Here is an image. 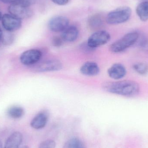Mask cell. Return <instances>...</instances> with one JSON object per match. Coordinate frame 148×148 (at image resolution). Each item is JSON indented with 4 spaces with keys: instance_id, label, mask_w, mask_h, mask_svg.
<instances>
[{
    "instance_id": "cell-9",
    "label": "cell",
    "mask_w": 148,
    "mask_h": 148,
    "mask_svg": "<svg viewBox=\"0 0 148 148\" xmlns=\"http://www.w3.org/2000/svg\"><path fill=\"white\" fill-rule=\"evenodd\" d=\"M49 114L47 111L43 110L37 114L30 122V126L33 128L40 130L43 128L47 125Z\"/></svg>"
},
{
    "instance_id": "cell-15",
    "label": "cell",
    "mask_w": 148,
    "mask_h": 148,
    "mask_svg": "<svg viewBox=\"0 0 148 148\" xmlns=\"http://www.w3.org/2000/svg\"><path fill=\"white\" fill-rule=\"evenodd\" d=\"M136 14L141 21L146 22L148 20V1L142 2L136 7Z\"/></svg>"
},
{
    "instance_id": "cell-4",
    "label": "cell",
    "mask_w": 148,
    "mask_h": 148,
    "mask_svg": "<svg viewBox=\"0 0 148 148\" xmlns=\"http://www.w3.org/2000/svg\"><path fill=\"white\" fill-rule=\"evenodd\" d=\"M110 39L109 33L105 30H98L92 34L87 42V46L90 49H95L108 43Z\"/></svg>"
},
{
    "instance_id": "cell-11",
    "label": "cell",
    "mask_w": 148,
    "mask_h": 148,
    "mask_svg": "<svg viewBox=\"0 0 148 148\" xmlns=\"http://www.w3.org/2000/svg\"><path fill=\"white\" fill-rule=\"evenodd\" d=\"M108 73L110 77L112 79L119 80L126 75L127 70L122 64L115 63L109 69Z\"/></svg>"
},
{
    "instance_id": "cell-6",
    "label": "cell",
    "mask_w": 148,
    "mask_h": 148,
    "mask_svg": "<svg viewBox=\"0 0 148 148\" xmlns=\"http://www.w3.org/2000/svg\"><path fill=\"white\" fill-rule=\"evenodd\" d=\"M2 24L4 29L10 32L18 30L21 27V19L10 14H4L1 19Z\"/></svg>"
},
{
    "instance_id": "cell-18",
    "label": "cell",
    "mask_w": 148,
    "mask_h": 148,
    "mask_svg": "<svg viewBox=\"0 0 148 148\" xmlns=\"http://www.w3.org/2000/svg\"><path fill=\"white\" fill-rule=\"evenodd\" d=\"M63 148H87L79 138L74 137L69 139L64 144Z\"/></svg>"
},
{
    "instance_id": "cell-2",
    "label": "cell",
    "mask_w": 148,
    "mask_h": 148,
    "mask_svg": "<svg viewBox=\"0 0 148 148\" xmlns=\"http://www.w3.org/2000/svg\"><path fill=\"white\" fill-rule=\"evenodd\" d=\"M132 10L128 7H121L112 10L107 15L106 22L111 25L126 22L130 18Z\"/></svg>"
},
{
    "instance_id": "cell-28",
    "label": "cell",
    "mask_w": 148,
    "mask_h": 148,
    "mask_svg": "<svg viewBox=\"0 0 148 148\" xmlns=\"http://www.w3.org/2000/svg\"><path fill=\"white\" fill-rule=\"evenodd\" d=\"M2 17V13L0 12V20H1Z\"/></svg>"
},
{
    "instance_id": "cell-24",
    "label": "cell",
    "mask_w": 148,
    "mask_h": 148,
    "mask_svg": "<svg viewBox=\"0 0 148 148\" xmlns=\"http://www.w3.org/2000/svg\"><path fill=\"white\" fill-rule=\"evenodd\" d=\"M51 1L55 4L61 5V6L66 5L69 1V0H51Z\"/></svg>"
},
{
    "instance_id": "cell-16",
    "label": "cell",
    "mask_w": 148,
    "mask_h": 148,
    "mask_svg": "<svg viewBox=\"0 0 148 148\" xmlns=\"http://www.w3.org/2000/svg\"><path fill=\"white\" fill-rule=\"evenodd\" d=\"M25 113L23 108L20 106H14L8 109L7 114L8 116L14 119H18L23 116Z\"/></svg>"
},
{
    "instance_id": "cell-10",
    "label": "cell",
    "mask_w": 148,
    "mask_h": 148,
    "mask_svg": "<svg viewBox=\"0 0 148 148\" xmlns=\"http://www.w3.org/2000/svg\"><path fill=\"white\" fill-rule=\"evenodd\" d=\"M61 62L57 60H49L42 62L39 66L38 71L40 72H49L59 71L62 68Z\"/></svg>"
},
{
    "instance_id": "cell-20",
    "label": "cell",
    "mask_w": 148,
    "mask_h": 148,
    "mask_svg": "<svg viewBox=\"0 0 148 148\" xmlns=\"http://www.w3.org/2000/svg\"><path fill=\"white\" fill-rule=\"evenodd\" d=\"M11 32L7 31V32H3L2 37L1 41L5 45L10 44L14 40V36L11 34Z\"/></svg>"
},
{
    "instance_id": "cell-14",
    "label": "cell",
    "mask_w": 148,
    "mask_h": 148,
    "mask_svg": "<svg viewBox=\"0 0 148 148\" xmlns=\"http://www.w3.org/2000/svg\"><path fill=\"white\" fill-rule=\"evenodd\" d=\"M79 34L78 29L75 26H69L62 32V38L67 42H72L77 39Z\"/></svg>"
},
{
    "instance_id": "cell-5",
    "label": "cell",
    "mask_w": 148,
    "mask_h": 148,
    "mask_svg": "<svg viewBox=\"0 0 148 148\" xmlns=\"http://www.w3.org/2000/svg\"><path fill=\"white\" fill-rule=\"evenodd\" d=\"M42 56V53L39 49H29L22 54L20 56V61L23 65L31 66L37 63Z\"/></svg>"
},
{
    "instance_id": "cell-27",
    "label": "cell",
    "mask_w": 148,
    "mask_h": 148,
    "mask_svg": "<svg viewBox=\"0 0 148 148\" xmlns=\"http://www.w3.org/2000/svg\"><path fill=\"white\" fill-rule=\"evenodd\" d=\"M0 148H3L2 143L1 141V140H0Z\"/></svg>"
},
{
    "instance_id": "cell-25",
    "label": "cell",
    "mask_w": 148,
    "mask_h": 148,
    "mask_svg": "<svg viewBox=\"0 0 148 148\" xmlns=\"http://www.w3.org/2000/svg\"><path fill=\"white\" fill-rule=\"evenodd\" d=\"M1 1L5 3L12 4L18 3V0H0Z\"/></svg>"
},
{
    "instance_id": "cell-17",
    "label": "cell",
    "mask_w": 148,
    "mask_h": 148,
    "mask_svg": "<svg viewBox=\"0 0 148 148\" xmlns=\"http://www.w3.org/2000/svg\"><path fill=\"white\" fill-rule=\"evenodd\" d=\"M103 18L99 14H95L92 16L89 19L88 24L91 29H97L100 28L103 25Z\"/></svg>"
},
{
    "instance_id": "cell-3",
    "label": "cell",
    "mask_w": 148,
    "mask_h": 148,
    "mask_svg": "<svg viewBox=\"0 0 148 148\" xmlns=\"http://www.w3.org/2000/svg\"><path fill=\"white\" fill-rule=\"evenodd\" d=\"M139 34L136 32H131L126 34L123 37L110 46V50L112 53H118L124 51L134 45L138 40Z\"/></svg>"
},
{
    "instance_id": "cell-22",
    "label": "cell",
    "mask_w": 148,
    "mask_h": 148,
    "mask_svg": "<svg viewBox=\"0 0 148 148\" xmlns=\"http://www.w3.org/2000/svg\"><path fill=\"white\" fill-rule=\"evenodd\" d=\"M63 39L62 37H59V36H54L53 37L52 40V44L53 46H54L56 47H60L62 45L63 41Z\"/></svg>"
},
{
    "instance_id": "cell-8",
    "label": "cell",
    "mask_w": 148,
    "mask_h": 148,
    "mask_svg": "<svg viewBox=\"0 0 148 148\" xmlns=\"http://www.w3.org/2000/svg\"><path fill=\"white\" fill-rule=\"evenodd\" d=\"M8 10L10 14L21 20L30 17L33 14V12L29 7H25L19 3L10 4Z\"/></svg>"
},
{
    "instance_id": "cell-19",
    "label": "cell",
    "mask_w": 148,
    "mask_h": 148,
    "mask_svg": "<svg viewBox=\"0 0 148 148\" xmlns=\"http://www.w3.org/2000/svg\"><path fill=\"white\" fill-rule=\"evenodd\" d=\"M133 69L137 73L145 75L148 73V65L144 63H138L133 66Z\"/></svg>"
},
{
    "instance_id": "cell-13",
    "label": "cell",
    "mask_w": 148,
    "mask_h": 148,
    "mask_svg": "<svg viewBox=\"0 0 148 148\" xmlns=\"http://www.w3.org/2000/svg\"><path fill=\"white\" fill-rule=\"evenodd\" d=\"M100 68L96 62H87L80 68L81 73L84 75L93 76L98 75L100 73Z\"/></svg>"
},
{
    "instance_id": "cell-23",
    "label": "cell",
    "mask_w": 148,
    "mask_h": 148,
    "mask_svg": "<svg viewBox=\"0 0 148 148\" xmlns=\"http://www.w3.org/2000/svg\"><path fill=\"white\" fill-rule=\"evenodd\" d=\"M35 1L36 0H18L17 3L25 7H29L34 4Z\"/></svg>"
},
{
    "instance_id": "cell-12",
    "label": "cell",
    "mask_w": 148,
    "mask_h": 148,
    "mask_svg": "<svg viewBox=\"0 0 148 148\" xmlns=\"http://www.w3.org/2000/svg\"><path fill=\"white\" fill-rule=\"evenodd\" d=\"M22 141L21 133L18 131L14 132L7 138L3 148H20Z\"/></svg>"
},
{
    "instance_id": "cell-21",
    "label": "cell",
    "mask_w": 148,
    "mask_h": 148,
    "mask_svg": "<svg viewBox=\"0 0 148 148\" xmlns=\"http://www.w3.org/2000/svg\"><path fill=\"white\" fill-rule=\"evenodd\" d=\"M56 143L52 140H47L42 142L39 148H55Z\"/></svg>"
},
{
    "instance_id": "cell-7",
    "label": "cell",
    "mask_w": 148,
    "mask_h": 148,
    "mask_svg": "<svg viewBox=\"0 0 148 148\" xmlns=\"http://www.w3.org/2000/svg\"><path fill=\"white\" fill-rule=\"evenodd\" d=\"M69 21L67 17L57 16L52 17L48 23L49 28L54 32H63L69 27Z\"/></svg>"
},
{
    "instance_id": "cell-26",
    "label": "cell",
    "mask_w": 148,
    "mask_h": 148,
    "mask_svg": "<svg viewBox=\"0 0 148 148\" xmlns=\"http://www.w3.org/2000/svg\"><path fill=\"white\" fill-rule=\"evenodd\" d=\"M3 35V31L2 30V29H1V28H0V42L2 40V37Z\"/></svg>"
},
{
    "instance_id": "cell-1",
    "label": "cell",
    "mask_w": 148,
    "mask_h": 148,
    "mask_svg": "<svg viewBox=\"0 0 148 148\" xmlns=\"http://www.w3.org/2000/svg\"><path fill=\"white\" fill-rule=\"evenodd\" d=\"M105 90L112 94L125 97H134L140 91V86L133 81H119L105 83L103 86Z\"/></svg>"
}]
</instances>
